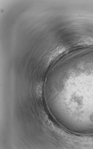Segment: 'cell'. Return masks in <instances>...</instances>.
I'll return each mask as SVG.
<instances>
[{"instance_id":"obj_1","label":"cell","mask_w":93,"mask_h":149,"mask_svg":"<svg viewBox=\"0 0 93 149\" xmlns=\"http://www.w3.org/2000/svg\"><path fill=\"white\" fill-rule=\"evenodd\" d=\"M68 47H59L54 51L48 57L46 64V67L48 66L52 62L60 57L66 51Z\"/></svg>"}]
</instances>
